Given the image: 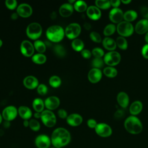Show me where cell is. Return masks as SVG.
Instances as JSON below:
<instances>
[{"label": "cell", "mask_w": 148, "mask_h": 148, "mask_svg": "<svg viewBox=\"0 0 148 148\" xmlns=\"http://www.w3.org/2000/svg\"><path fill=\"white\" fill-rule=\"evenodd\" d=\"M18 16H19L18 15V14H17V13H12V15H11V18H12V20H16V19L18 18Z\"/></svg>", "instance_id": "obj_52"}, {"label": "cell", "mask_w": 148, "mask_h": 148, "mask_svg": "<svg viewBox=\"0 0 148 148\" xmlns=\"http://www.w3.org/2000/svg\"><path fill=\"white\" fill-rule=\"evenodd\" d=\"M61 78L56 75H53L51 76L49 80V84L51 87L53 88H58L61 84Z\"/></svg>", "instance_id": "obj_34"}, {"label": "cell", "mask_w": 148, "mask_h": 148, "mask_svg": "<svg viewBox=\"0 0 148 148\" xmlns=\"http://www.w3.org/2000/svg\"><path fill=\"white\" fill-rule=\"evenodd\" d=\"M34 46L35 49L38 52V53H42L45 52L46 50V46L45 43L40 40H36L34 43Z\"/></svg>", "instance_id": "obj_32"}, {"label": "cell", "mask_w": 148, "mask_h": 148, "mask_svg": "<svg viewBox=\"0 0 148 148\" xmlns=\"http://www.w3.org/2000/svg\"><path fill=\"white\" fill-rule=\"evenodd\" d=\"M34 142L37 148H50L51 144L50 138L46 134L38 135Z\"/></svg>", "instance_id": "obj_12"}, {"label": "cell", "mask_w": 148, "mask_h": 148, "mask_svg": "<svg viewBox=\"0 0 148 148\" xmlns=\"http://www.w3.org/2000/svg\"><path fill=\"white\" fill-rule=\"evenodd\" d=\"M81 55L82 56L86 59L90 58L91 57L92 53L91 51H90L88 49H83L82 51H81Z\"/></svg>", "instance_id": "obj_47"}, {"label": "cell", "mask_w": 148, "mask_h": 148, "mask_svg": "<svg viewBox=\"0 0 148 148\" xmlns=\"http://www.w3.org/2000/svg\"><path fill=\"white\" fill-rule=\"evenodd\" d=\"M95 4L99 9H107L111 6L110 1L109 0H96Z\"/></svg>", "instance_id": "obj_35"}, {"label": "cell", "mask_w": 148, "mask_h": 148, "mask_svg": "<svg viewBox=\"0 0 148 148\" xmlns=\"http://www.w3.org/2000/svg\"><path fill=\"white\" fill-rule=\"evenodd\" d=\"M44 101L39 98H35L32 102V108L36 112L42 113L44 110L45 108Z\"/></svg>", "instance_id": "obj_26"}, {"label": "cell", "mask_w": 148, "mask_h": 148, "mask_svg": "<svg viewBox=\"0 0 148 148\" xmlns=\"http://www.w3.org/2000/svg\"><path fill=\"white\" fill-rule=\"evenodd\" d=\"M105 64L110 66H114L119 64L121 61L120 54L116 51H110L106 53L103 56Z\"/></svg>", "instance_id": "obj_8"}, {"label": "cell", "mask_w": 148, "mask_h": 148, "mask_svg": "<svg viewBox=\"0 0 148 148\" xmlns=\"http://www.w3.org/2000/svg\"><path fill=\"white\" fill-rule=\"evenodd\" d=\"M46 35L50 41L58 43L64 39L65 36V30L60 25H51L47 29Z\"/></svg>", "instance_id": "obj_3"}, {"label": "cell", "mask_w": 148, "mask_h": 148, "mask_svg": "<svg viewBox=\"0 0 148 148\" xmlns=\"http://www.w3.org/2000/svg\"><path fill=\"white\" fill-rule=\"evenodd\" d=\"M102 73L101 69L92 68L88 73V79L92 83H97L99 82L102 78Z\"/></svg>", "instance_id": "obj_17"}, {"label": "cell", "mask_w": 148, "mask_h": 148, "mask_svg": "<svg viewBox=\"0 0 148 148\" xmlns=\"http://www.w3.org/2000/svg\"><path fill=\"white\" fill-rule=\"evenodd\" d=\"M84 27L85 29H86L87 30L90 29L91 28V25L89 23H86L84 24Z\"/></svg>", "instance_id": "obj_54"}, {"label": "cell", "mask_w": 148, "mask_h": 148, "mask_svg": "<svg viewBox=\"0 0 148 148\" xmlns=\"http://www.w3.org/2000/svg\"><path fill=\"white\" fill-rule=\"evenodd\" d=\"M23 84L25 88L29 90H34L39 84L38 79L34 76H27L23 80Z\"/></svg>", "instance_id": "obj_18"}, {"label": "cell", "mask_w": 148, "mask_h": 148, "mask_svg": "<svg viewBox=\"0 0 148 148\" xmlns=\"http://www.w3.org/2000/svg\"><path fill=\"white\" fill-rule=\"evenodd\" d=\"M71 46L75 51L81 52V51L84 49V44L82 40L76 38L72 40L71 43Z\"/></svg>", "instance_id": "obj_30"}, {"label": "cell", "mask_w": 148, "mask_h": 148, "mask_svg": "<svg viewBox=\"0 0 148 148\" xmlns=\"http://www.w3.org/2000/svg\"><path fill=\"white\" fill-rule=\"evenodd\" d=\"M143 109V104L140 101H134L130 106L129 110L132 116H136L139 114Z\"/></svg>", "instance_id": "obj_24"}, {"label": "cell", "mask_w": 148, "mask_h": 148, "mask_svg": "<svg viewBox=\"0 0 148 148\" xmlns=\"http://www.w3.org/2000/svg\"><path fill=\"white\" fill-rule=\"evenodd\" d=\"M95 133L102 138H107L112 134V129L108 124L104 123H98L95 128Z\"/></svg>", "instance_id": "obj_9"}, {"label": "cell", "mask_w": 148, "mask_h": 148, "mask_svg": "<svg viewBox=\"0 0 148 148\" xmlns=\"http://www.w3.org/2000/svg\"><path fill=\"white\" fill-rule=\"evenodd\" d=\"M116 31L118 34L123 37H127L131 36L134 31L133 25L125 21H122L116 26Z\"/></svg>", "instance_id": "obj_6"}, {"label": "cell", "mask_w": 148, "mask_h": 148, "mask_svg": "<svg viewBox=\"0 0 148 148\" xmlns=\"http://www.w3.org/2000/svg\"><path fill=\"white\" fill-rule=\"evenodd\" d=\"M2 44H3V42H2V40L0 39V47L2 46Z\"/></svg>", "instance_id": "obj_59"}, {"label": "cell", "mask_w": 148, "mask_h": 148, "mask_svg": "<svg viewBox=\"0 0 148 148\" xmlns=\"http://www.w3.org/2000/svg\"><path fill=\"white\" fill-rule=\"evenodd\" d=\"M124 126L130 134L136 135L140 134L143 130V125L140 120L135 116H130L124 121Z\"/></svg>", "instance_id": "obj_2"}, {"label": "cell", "mask_w": 148, "mask_h": 148, "mask_svg": "<svg viewBox=\"0 0 148 148\" xmlns=\"http://www.w3.org/2000/svg\"><path fill=\"white\" fill-rule=\"evenodd\" d=\"M44 103L45 106L47 110H53L57 109L59 106L60 101L58 97L56 96H50L45 100Z\"/></svg>", "instance_id": "obj_15"}, {"label": "cell", "mask_w": 148, "mask_h": 148, "mask_svg": "<svg viewBox=\"0 0 148 148\" xmlns=\"http://www.w3.org/2000/svg\"><path fill=\"white\" fill-rule=\"evenodd\" d=\"M18 114V109L14 106L9 105L3 109L2 112V116L5 121H11L14 120Z\"/></svg>", "instance_id": "obj_10"}, {"label": "cell", "mask_w": 148, "mask_h": 148, "mask_svg": "<svg viewBox=\"0 0 148 148\" xmlns=\"http://www.w3.org/2000/svg\"><path fill=\"white\" fill-rule=\"evenodd\" d=\"M86 14L88 18L92 20H98L101 17V10L94 5L90 6L87 8Z\"/></svg>", "instance_id": "obj_19"}, {"label": "cell", "mask_w": 148, "mask_h": 148, "mask_svg": "<svg viewBox=\"0 0 148 148\" xmlns=\"http://www.w3.org/2000/svg\"><path fill=\"white\" fill-rule=\"evenodd\" d=\"M135 31L138 34H143L148 32V20L145 18L138 21L134 28Z\"/></svg>", "instance_id": "obj_20"}, {"label": "cell", "mask_w": 148, "mask_h": 148, "mask_svg": "<svg viewBox=\"0 0 148 148\" xmlns=\"http://www.w3.org/2000/svg\"><path fill=\"white\" fill-rule=\"evenodd\" d=\"M35 48L34 45L28 40H24L20 45V51L26 57H32L34 54Z\"/></svg>", "instance_id": "obj_11"}, {"label": "cell", "mask_w": 148, "mask_h": 148, "mask_svg": "<svg viewBox=\"0 0 148 148\" xmlns=\"http://www.w3.org/2000/svg\"><path fill=\"white\" fill-rule=\"evenodd\" d=\"M6 7L9 10H14L17 8V2L16 0H6L5 2Z\"/></svg>", "instance_id": "obj_42"}, {"label": "cell", "mask_w": 148, "mask_h": 148, "mask_svg": "<svg viewBox=\"0 0 148 148\" xmlns=\"http://www.w3.org/2000/svg\"><path fill=\"white\" fill-rule=\"evenodd\" d=\"M138 17V13L136 11L134 10H128L124 13L123 19L124 21L131 23L134 21Z\"/></svg>", "instance_id": "obj_27"}, {"label": "cell", "mask_w": 148, "mask_h": 148, "mask_svg": "<svg viewBox=\"0 0 148 148\" xmlns=\"http://www.w3.org/2000/svg\"><path fill=\"white\" fill-rule=\"evenodd\" d=\"M29 127L33 131H38L40 128V124L36 119H32L29 120Z\"/></svg>", "instance_id": "obj_37"}, {"label": "cell", "mask_w": 148, "mask_h": 148, "mask_svg": "<svg viewBox=\"0 0 148 148\" xmlns=\"http://www.w3.org/2000/svg\"><path fill=\"white\" fill-rule=\"evenodd\" d=\"M117 101L119 105L123 108H125L129 104V97L124 91H120L117 95Z\"/></svg>", "instance_id": "obj_23"}, {"label": "cell", "mask_w": 148, "mask_h": 148, "mask_svg": "<svg viewBox=\"0 0 148 148\" xmlns=\"http://www.w3.org/2000/svg\"><path fill=\"white\" fill-rule=\"evenodd\" d=\"M36 88L38 94L40 95H45L48 91L47 87L44 84H39Z\"/></svg>", "instance_id": "obj_43"}, {"label": "cell", "mask_w": 148, "mask_h": 148, "mask_svg": "<svg viewBox=\"0 0 148 148\" xmlns=\"http://www.w3.org/2000/svg\"><path fill=\"white\" fill-rule=\"evenodd\" d=\"M131 2V0H121V2H122V3H123L124 4H128V3H130V2Z\"/></svg>", "instance_id": "obj_56"}, {"label": "cell", "mask_w": 148, "mask_h": 148, "mask_svg": "<svg viewBox=\"0 0 148 148\" xmlns=\"http://www.w3.org/2000/svg\"><path fill=\"white\" fill-rule=\"evenodd\" d=\"M50 148H56V147H50Z\"/></svg>", "instance_id": "obj_60"}, {"label": "cell", "mask_w": 148, "mask_h": 148, "mask_svg": "<svg viewBox=\"0 0 148 148\" xmlns=\"http://www.w3.org/2000/svg\"><path fill=\"white\" fill-rule=\"evenodd\" d=\"M145 40L146 41V42L148 44V32H146L145 34Z\"/></svg>", "instance_id": "obj_57"}, {"label": "cell", "mask_w": 148, "mask_h": 148, "mask_svg": "<svg viewBox=\"0 0 148 148\" xmlns=\"http://www.w3.org/2000/svg\"><path fill=\"white\" fill-rule=\"evenodd\" d=\"M91 53L95 58H102L105 55L104 51L100 47L94 48L91 51Z\"/></svg>", "instance_id": "obj_40"}, {"label": "cell", "mask_w": 148, "mask_h": 148, "mask_svg": "<svg viewBox=\"0 0 148 148\" xmlns=\"http://www.w3.org/2000/svg\"><path fill=\"white\" fill-rule=\"evenodd\" d=\"M124 115V112L121 110H117L115 113H114V117L116 119H121L123 117Z\"/></svg>", "instance_id": "obj_50"}, {"label": "cell", "mask_w": 148, "mask_h": 148, "mask_svg": "<svg viewBox=\"0 0 148 148\" xmlns=\"http://www.w3.org/2000/svg\"><path fill=\"white\" fill-rule=\"evenodd\" d=\"M116 43L117 46L121 50H126L128 47V42L125 37L119 36L116 38Z\"/></svg>", "instance_id": "obj_33"}, {"label": "cell", "mask_w": 148, "mask_h": 148, "mask_svg": "<svg viewBox=\"0 0 148 148\" xmlns=\"http://www.w3.org/2000/svg\"><path fill=\"white\" fill-rule=\"evenodd\" d=\"M40 116H41V113L39 112H35L34 114V116L36 119H40Z\"/></svg>", "instance_id": "obj_53"}, {"label": "cell", "mask_w": 148, "mask_h": 148, "mask_svg": "<svg viewBox=\"0 0 148 148\" xmlns=\"http://www.w3.org/2000/svg\"><path fill=\"white\" fill-rule=\"evenodd\" d=\"M40 119L42 123L47 127H53L57 123V118L55 114L49 110H44L41 113Z\"/></svg>", "instance_id": "obj_5"}, {"label": "cell", "mask_w": 148, "mask_h": 148, "mask_svg": "<svg viewBox=\"0 0 148 148\" xmlns=\"http://www.w3.org/2000/svg\"><path fill=\"white\" fill-rule=\"evenodd\" d=\"M23 125L25 127H29V120H24V121H23Z\"/></svg>", "instance_id": "obj_55"}, {"label": "cell", "mask_w": 148, "mask_h": 148, "mask_svg": "<svg viewBox=\"0 0 148 148\" xmlns=\"http://www.w3.org/2000/svg\"><path fill=\"white\" fill-rule=\"evenodd\" d=\"M73 6L69 3H65L61 5L59 8V13L63 17H68L70 16L73 12Z\"/></svg>", "instance_id": "obj_21"}, {"label": "cell", "mask_w": 148, "mask_h": 148, "mask_svg": "<svg viewBox=\"0 0 148 148\" xmlns=\"http://www.w3.org/2000/svg\"><path fill=\"white\" fill-rule=\"evenodd\" d=\"M103 73L106 76L113 78L117 76V71L114 66H108L103 69Z\"/></svg>", "instance_id": "obj_31"}, {"label": "cell", "mask_w": 148, "mask_h": 148, "mask_svg": "<svg viewBox=\"0 0 148 148\" xmlns=\"http://www.w3.org/2000/svg\"><path fill=\"white\" fill-rule=\"evenodd\" d=\"M110 5L112 6L113 8H118L121 3V1L120 0H110Z\"/></svg>", "instance_id": "obj_49"}, {"label": "cell", "mask_w": 148, "mask_h": 148, "mask_svg": "<svg viewBox=\"0 0 148 148\" xmlns=\"http://www.w3.org/2000/svg\"><path fill=\"white\" fill-rule=\"evenodd\" d=\"M116 30V27L114 24H109L103 29V34L106 36H109L113 34Z\"/></svg>", "instance_id": "obj_36"}, {"label": "cell", "mask_w": 148, "mask_h": 148, "mask_svg": "<svg viewBox=\"0 0 148 148\" xmlns=\"http://www.w3.org/2000/svg\"><path fill=\"white\" fill-rule=\"evenodd\" d=\"M67 124L72 127H77L83 122L82 116L78 113H72L68 116L66 119Z\"/></svg>", "instance_id": "obj_16"}, {"label": "cell", "mask_w": 148, "mask_h": 148, "mask_svg": "<svg viewBox=\"0 0 148 148\" xmlns=\"http://www.w3.org/2000/svg\"><path fill=\"white\" fill-rule=\"evenodd\" d=\"M42 34L41 25L36 22H33L28 25L26 28L27 36L32 40H38Z\"/></svg>", "instance_id": "obj_4"}, {"label": "cell", "mask_w": 148, "mask_h": 148, "mask_svg": "<svg viewBox=\"0 0 148 148\" xmlns=\"http://www.w3.org/2000/svg\"><path fill=\"white\" fill-rule=\"evenodd\" d=\"M141 53L142 56L145 58L148 59V44L147 43L143 46L141 50Z\"/></svg>", "instance_id": "obj_45"}, {"label": "cell", "mask_w": 148, "mask_h": 148, "mask_svg": "<svg viewBox=\"0 0 148 148\" xmlns=\"http://www.w3.org/2000/svg\"><path fill=\"white\" fill-rule=\"evenodd\" d=\"M105 62L103 61V59H102V58H94L91 62V64L93 68L99 69L103 66Z\"/></svg>", "instance_id": "obj_38"}, {"label": "cell", "mask_w": 148, "mask_h": 148, "mask_svg": "<svg viewBox=\"0 0 148 148\" xmlns=\"http://www.w3.org/2000/svg\"><path fill=\"white\" fill-rule=\"evenodd\" d=\"M57 114L58 116V117L61 119H66V117H68V113L66 112V111L64 109H60L58 110L57 112Z\"/></svg>", "instance_id": "obj_46"}, {"label": "cell", "mask_w": 148, "mask_h": 148, "mask_svg": "<svg viewBox=\"0 0 148 148\" xmlns=\"http://www.w3.org/2000/svg\"><path fill=\"white\" fill-rule=\"evenodd\" d=\"M2 114H1L0 113V124L2 123Z\"/></svg>", "instance_id": "obj_58"}, {"label": "cell", "mask_w": 148, "mask_h": 148, "mask_svg": "<svg viewBox=\"0 0 148 148\" xmlns=\"http://www.w3.org/2000/svg\"><path fill=\"white\" fill-rule=\"evenodd\" d=\"M51 145L56 148H62L67 146L71 140V135L68 130L63 127L56 128L51 136Z\"/></svg>", "instance_id": "obj_1"}, {"label": "cell", "mask_w": 148, "mask_h": 148, "mask_svg": "<svg viewBox=\"0 0 148 148\" xmlns=\"http://www.w3.org/2000/svg\"><path fill=\"white\" fill-rule=\"evenodd\" d=\"M31 60L32 62L36 64H43L46 62L47 60L46 56L42 53H36L34 54L32 57Z\"/></svg>", "instance_id": "obj_28"}, {"label": "cell", "mask_w": 148, "mask_h": 148, "mask_svg": "<svg viewBox=\"0 0 148 148\" xmlns=\"http://www.w3.org/2000/svg\"><path fill=\"white\" fill-rule=\"evenodd\" d=\"M90 38L93 42L95 43H100L102 42V38L100 34L96 32L92 31L90 34Z\"/></svg>", "instance_id": "obj_41"}, {"label": "cell", "mask_w": 148, "mask_h": 148, "mask_svg": "<svg viewBox=\"0 0 148 148\" xmlns=\"http://www.w3.org/2000/svg\"><path fill=\"white\" fill-rule=\"evenodd\" d=\"M140 13L142 16L145 18V19L148 20V8L146 6H143L140 9Z\"/></svg>", "instance_id": "obj_48"}, {"label": "cell", "mask_w": 148, "mask_h": 148, "mask_svg": "<svg viewBox=\"0 0 148 148\" xmlns=\"http://www.w3.org/2000/svg\"><path fill=\"white\" fill-rule=\"evenodd\" d=\"M18 114L24 120H29L32 116V112L28 106H20L18 108Z\"/></svg>", "instance_id": "obj_22"}, {"label": "cell", "mask_w": 148, "mask_h": 148, "mask_svg": "<svg viewBox=\"0 0 148 148\" xmlns=\"http://www.w3.org/2000/svg\"><path fill=\"white\" fill-rule=\"evenodd\" d=\"M102 43L104 48L110 51H114L117 47L116 40L110 37H105L102 40Z\"/></svg>", "instance_id": "obj_25"}, {"label": "cell", "mask_w": 148, "mask_h": 148, "mask_svg": "<svg viewBox=\"0 0 148 148\" xmlns=\"http://www.w3.org/2000/svg\"><path fill=\"white\" fill-rule=\"evenodd\" d=\"M3 125L5 128H8L10 126V121H5L3 123Z\"/></svg>", "instance_id": "obj_51"}, {"label": "cell", "mask_w": 148, "mask_h": 148, "mask_svg": "<svg viewBox=\"0 0 148 148\" xmlns=\"http://www.w3.org/2000/svg\"><path fill=\"white\" fill-rule=\"evenodd\" d=\"M124 13L123 10L119 8H113L109 13V20L113 23L119 24L123 19Z\"/></svg>", "instance_id": "obj_14"}, {"label": "cell", "mask_w": 148, "mask_h": 148, "mask_svg": "<svg viewBox=\"0 0 148 148\" xmlns=\"http://www.w3.org/2000/svg\"><path fill=\"white\" fill-rule=\"evenodd\" d=\"M87 5L84 1L79 0L76 1L73 4L74 9L78 12H83L87 10Z\"/></svg>", "instance_id": "obj_29"}, {"label": "cell", "mask_w": 148, "mask_h": 148, "mask_svg": "<svg viewBox=\"0 0 148 148\" xmlns=\"http://www.w3.org/2000/svg\"><path fill=\"white\" fill-rule=\"evenodd\" d=\"M81 27L76 23H72L68 24L65 29V35L69 39H76L81 32Z\"/></svg>", "instance_id": "obj_7"}, {"label": "cell", "mask_w": 148, "mask_h": 148, "mask_svg": "<svg viewBox=\"0 0 148 148\" xmlns=\"http://www.w3.org/2000/svg\"><path fill=\"white\" fill-rule=\"evenodd\" d=\"M32 8L28 3H23L20 4L16 8V13L23 18H27L32 14Z\"/></svg>", "instance_id": "obj_13"}, {"label": "cell", "mask_w": 148, "mask_h": 148, "mask_svg": "<svg viewBox=\"0 0 148 148\" xmlns=\"http://www.w3.org/2000/svg\"><path fill=\"white\" fill-rule=\"evenodd\" d=\"M54 51L55 54L60 57H64L66 54L65 48L61 45H56L54 47Z\"/></svg>", "instance_id": "obj_39"}, {"label": "cell", "mask_w": 148, "mask_h": 148, "mask_svg": "<svg viewBox=\"0 0 148 148\" xmlns=\"http://www.w3.org/2000/svg\"><path fill=\"white\" fill-rule=\"evenodd\" d=\"M97 122L96 121V120L94 119H90L87 120V126L91 129H95V128L96 127L97 125Z\"/></svg>", "instance_id": "obj_44"}]
</instances>
